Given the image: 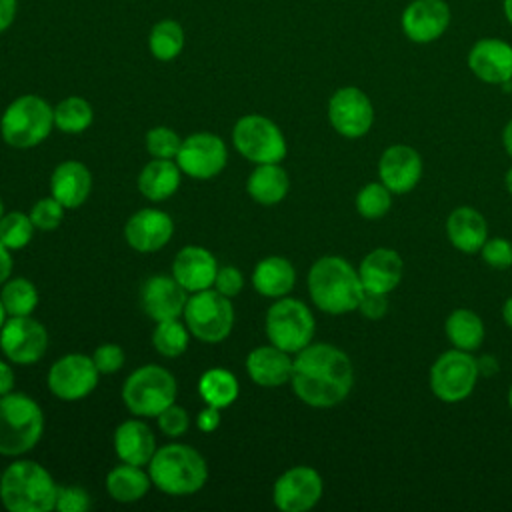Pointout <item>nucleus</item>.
I'll return each mask as SVG.
<instances>
[{
	"instance_id": "72a5a7b5",
	"label": "nucleus",
	"mask_w": 512,
	"mask_h": 512,
	"mask_svg": "<svg viewBox=\"0 0 512 512\" xmlns=\"http://www.w3.org/2000/svg\"><path fill=\"white\" fill-rule=\"evenodd\" d=\"M148 48L156 60H174L184 48V28L170 18L156 22L148 36Z\"/></svg>"
},
{
	"instance_id": "58836bf2",
	"label": "nucleus",
	"mask_w": 512,
	"mask_h": 512,
	"mask_svg": "<svg viewBox=\"0 0 512 512\" xmlns=\"http://www.w3.org/2000/svg\"><path fill=\"white\" fill-rule=\"evenodd\" d=\"M392 208V192L382 182H368L356 194V210L366 220H378Z\"/></svg>"
},
{
	"instance_id": "5701e85b",
	"label": "nucleus",
	"mask_w": 512,
	"mask_h": 512,
	"mask_svg": "<svg viewBox=\"0 0 512 512\" xmlns=\"http://www.w3.org/2000/svg\"><path fill=\"white\" fill-rule=\"evenodd\" d=\"M292 362L294 358L290 352L274 344L256 346L246 356V372L254 384L262 388H278L290 384Z\"/></svg>"
},
{
	"instance_id": "de8ad7c7",
	"label": "nucleus",
	"mask_w": 512,
	"mask_h": 512,
	"mask_svg": "<svg viewBox=\"0 0 512 512\" xmlns=\"http://www.w3.org/2000/svg\"><path fill=\"white\" fill-rule=\"evenodd\" d=\"M366 320H380L388 312V294L380 292H368L364 290L358 308H356Z\"/></svg>"
},
{
	"instance_id": "c03bdc74",
	"label": "nucleus",
	"mask_w": 512,
	"mask_h": 512,
	"mask_svg": "<svg viewBox=\"0 0 512 512\" xmlns=\"http://www.w3.org/2000/svg\"><path fill=\"white\" fill-rule=\"evenodd\" d=\"M92 504L90 494L82 486H58L56 510L60 512H84Z\"/></svg>"
},
{
	"instance_id": "37998d69",
	"label": "nucleus",
	"mask_w": 512,
	"mask_h": 512,
	"mask_svg": "<svg viewBox=\"0 0 512 512\" xmlns=\"http://www.w3.org/2000/svg\"><path fill=\"white\" fill-rule=\"evenodd\" d=\"M156 420H158L160 432L166 434V436H170V438H180L182 434L188 432V426H190V416H188V412H186L182 406L174 404V402H172L170 406H166V408L156 416Z\"/></svg>"
},
{
	"instance_id": "13d9d810",
	"label": "nucleus",
	"mask_w": 512,
	"mask_h": 512,
	"mask_svg": "<svg viewBox=\"0 0 512 512\" xmlns=\"http://www.w3.org/2000/svg\"><path fill=\"white\" fill-rule=\"evenodd\" d=\"M6 318H8V314H6V308H4V304H2V300H0V328H2V324L6 322Z\"/></svg>"
},
{
	"instance_id": "dca6fc26",
	"label": "nucleus",
	"mask_w": 512,
	"mask_h": 512,
	"mask_svg": "<svg viewBox=\"0 0 512 512\" xmlns=\"http://www.w3.org/2000/svg\"><path fill=\"white\" fill-rule=\"evenodd\" d=\"M324 492V482L312 466H292L272 486V502L282 512H306L314 508Z\"/></svg>"
},
{
	"instance_id": "c9c22d12",
	"label": "nucleus",
	"mask_w": 512,
	"mask_h": 512,
	"mask_svg": "<svg viewBox=\"0 0 512 512\" xmlns=\"http://www.w3.org/2000/svg\"><path fill=\"white\" fill-rule=\"evenodd\" d=\"M0 300L8 316H30L38 306V290L28 278H8L2 284Z\"/></svg>"
},
{
	"instance_id": "1a4fd4ad",
	"label": "nucleus",
	"mask_w": 512,
	"mask_h": 512,
	"mask_svg": "<svg viewBox=\"0 0 512 512\" xmlns=\"http://www.w3.org/2000/svg\"><path fill=\"white\" fill-rule=\"evenodd\" d=\"M182 316L190 334L206 344L226 340L234 328L232 302L214 288L192 292Z\"/></svg>"
},
{
	"instance_id": "cd10ccee",
	"label": "nucleus",
	"mask_w": 512,
	"mask_h": 512,
	"mask_svg": "<svg viewBox=\"0 0 512 512\" xmlns=\"http://www.w3.org/2000/svg\"><path fill=\"white\" fill-rule=\"evenodd\" d=\"M296 270L284 256H266L252 270V286L260 296L282 298L292 292Z\"/></svg>"
},
{
	"instance_id": "8fccbe9b",
	"label": "nucleus",
	"mask_w": 512,
	"mask_h": 512,
	"mask_svg": "<svg viewBox=\"0 0 512 512\" xmlns=\"http://www.w3.org/2000/svg\"><path fill=\"white\" fill-rule=\"evenodd\" d=\"M14 382H16L14 370L10 368V364L6 360H0V396L12 392L14 390Z\"/></svg>"
},
{
	"instance_id": "f3484780",
	"label": "nucleus",
	"mask_w": 512,
	"mask_h": 512,
	"mask_svg": "<svg viewBox=\"0 0 512 512\" xmlns=\"http://www.w3.org/2000/svg\"><path fill=\"white\" fill-rule=\"evenodd\" d=\"M450 6L444 0H412L400 16L404 36L414 44L438 40L450 26Z\"/></svg>"
},
{
	"instance_id": "052dcab7",
	"label": "nucleus",
	"mask_w": 512,
	"mask_h": 512,
	"mask_svg": "<svg viewBox=\"0 0 512 512\" xmlns=\"http://www.w3.org/2000/svg\"><path fill=\"white\" fill-rule=\"evenodd\" d=\"M2 216H4V204H2V198H0V220H2Z\"/></svg>"
},
{
	"instance_id": "4be33fe9",
	"label": "nucleus",
	"mask_w": 512,
	"mask_h": 512,
	"mask_svg": "<svg viewBox=\"0 0 512 512\" xmlns=\"http://www.w3.org/2000/svg\"><path fill=\"white\" fill-rule=\"evenodd\" d=\"M216 256L196 244L184 246L178 250L172 262V276L178 280V284L188 292H200L214 286L216 272H218Z\"/></svg>"
},
{
	"instance_id": "f704fd0d",
	"label": "nucleus",
	"mask_w": 512,
	"mask_h": 512,
	"mask_svg": "<svg viewBox=\"0 0 512 512\" xmlns=\"http://www.w3.org/2000/svg\"><path fill=\"white\" fill-rule=\"evenodd\" d=\"M94 120L92 106L82 96H68L54 108V126L64 134H80Z\"/></svg>"
},
{
	"instance_id": "49530a36",
	"label": "nucleus",
	"mask_w": 512,
	"mask_h": 512,
	"mask_svg": "<svg viewBox=\"0 0 512 512\" xmlns=\"http://www.w3.org/2000/svg\"><path fill=\"white\" fill-rule=\"evenodd\" d=\"M214 290L224 294L226 298H234L244 288V274L236 266H220L214 280Z\"/></svg>"
},
{
	"instance_id": "bf43d9fd",
	"label": "nucleus",
	"mask_w": 512,
	"mask_h": 512,
	"mask_svg": "<svg viewBox=\"0 0 512 512\" xmlns=\"http://www.w3.org/2000/svg\"><path fill=\"white\" fill-rule=\"evenodd\" d=\"M508 406H510V410H512V386H510V390H508Z\"/></svg>"
},
{
	"instance_id": "9d476101",
	"label": "nucleus",
	"mask_w": 512,
	"mask_h": 512,
	"mask_svg": "<svg viewBox=\"0 0 512 512\" xmlns=\"http://www.w3.org/2000/svg\"><path fill=\"white\" fill-rule=\"evenodd\" d=\"M232 144L240 156L254 164L280 162L288 152L280 126L262 114H246L238 118L232 128Z\"/></svg>"
},
{
	"instance_id": "a211bd4d",
	"label": "nucleus",
	"mask_w": 512,
	"mask_h": 512,
	"mask_svg": "<svg viewBox=\"0 0 512 512\" xmlns=\"http://www.w3.org/2000/svg\"><path fill=\"white\" fill-rule=\"evenodd\" d=\"M378 178L392 194H408L422 178V156L408 144H392L378 160Z\"/></svg>"
},
{
	"instance_id": "7ed1b4c3",
	"label": "nucleus",
	"mask_w": 512,
	"mask_h": 512,
	"mask_svg": "<svg viewBox=\"0 0 512 512\" xmlns=\"http://www.w3.org/2000/svg\"><path fill=\"white\" fill-rule=\"evenodd\" d=\"M58 484L34 460H14L0 476V502L10 512H50L56 508Z\"/></svg>"
},
{
	"instance_id": "a18cd8bd",
	"label": "nucleus",
	"mask_w": 512,
	"mask_h": 512,
	"mask_svg": "<svg viewBox=\"0 0 512 512\" xmlns=\"http://www.w3.org/2000/svg\"><path fill=\"white\" fill-rule=\"evenodd\" d=\"M92 360H94V364H96L100 374H114L124 364V350L118 344L106 342V344H100L94 350Z\"/></svg>"
},
{
	"instance_id": "423d86ee",
	"label": "nucleus",
	"mask_w": 512,
	"mask_h": 512,
	"mask_svg": "<svg viewBox=\"0 0 512 512\" xmlns=\"http://www.w3.org/2000/svg\"><path fill=\"white\" fill-rule=\"evenodd\" d=\"M54 128V108L36 94L12 100L0 118L2 140L18 150L42 144Z\"/></svg>"
},
{
	"instance_id": "4c0bfd02",
	"label": "nucleus",
	"mask_w": 512,
	"mask_h": 512,
	"mask_svg": "<svg viewBox=\"0 0 512 512\" xmlns=\"http://www.w3.org/2000/svg\"><path fill=\"white\" fill-rule=\"evenodd\" d=\"M36 232V226L30 220V214H24L20 210L4 212L0 220V242L10 250H20L30 244L32 236Z\"/></svg>"
},
{
	"instance_id": "0eeeda50",
	"label": "nucleus",
	"mask_w": 512,
	"mask_h": 512,
	"mask_svg": "<svg viewBox=\"0 0 512 512\" xmlns=\"http://www.w3.org/2000/svg\"><path fill=\"white\" fill-rule=\"evenodd\" d=\"M176 378L160 364L136 368L122 384V402L130 414L156 418L176 400Z\"/></svg>"
},
{
	"instance_id": "2f4dec72",
	"label": "nucleus",
	"mask_w": 512,
	"mask_h": 512,
	"mask_svg": "<svg viewBox=\"0 0 512 512\" xmlns=\"http://www.w3.org/2000/svg\"><path fill=\"white\" fill-rule=\"evenodd\" d=\"M444 332L452 346L458 350L474 352L484 342V322L470 308L452 310L444 322Z\"/></svg>"
},
{
	"instance_id": "7c9ffc66",
	"label": "nucleus",
	"mask_w": 512,
	"mask_h": 512,
	"mask_svg": "<svg viewBox=\"0 0 512 512\" xmlns=\"http://www.w3.org/2000/svg\"><path fill=\"white\" fill-rule=\"evenodd\" d=\"M144 466H134L122 462L114 466L106 476V492L112 500L130 504L144 498L152 486L150 474L142 470Z\"/></svg>"
},
{
	"instance_id": "4d7b16f0",
	"label": "nucleus",
	"mask_w": 512,
	"mask_h": 512,
	"mask_svg": "<svg viewBox=\"0 0 512 512\" xmlns=\"http://www.w3.org/2000/svg\"><path fill=\"white\" fill-rule=\"evenodd\" d=\"M504 184H506V190L512 194V166L508 168V172L504 176Z\"/></svg>"
},
{
	"instance_id": "c85d7f7f",
	"label": "nucleus",
	"mask_w": 512,
	"mask_h": 512,
	"mask_svg": "<svg viewBox=\"0 0 512 512\" xmlns=\"http://www.w3.org/2000/svg\"><path fill=\"white\" fill-rule=\"evenodd\" d=\"M182 180V170L176 160L154 158L150 160L138 176V190L150 202H162L170 198Z\"/></svg>"
},
{
	"instance_id": "09e8293b",
	"label": "nucleus",
	"mask_w": 512,
	"mask_h": 512,
	"mask_svg": "<svg viewBox=\"0 0 512 512\" xmlns=\"http://www.w3.org/2000/svg\"><path fill=\"white\" fill-rule=\"evenodd\" d=\"M196 426L202 432H214L220 426V408L206 404V408L200 410L196 416Z\"/></svg>"
},
{
	"instance_id": "4468645a",
	"label": "nucleus",
	"mask_w": 512,
	"mask_h": 512,
	"mask_svg": "<svg viewBox=\"0 0 512 512\" xmlns=\"http://www.w3.org/2000/svg\"><path fill=\"white\" fill-rule=\"evenodd\" d=\"M174 160L182 174L194 180H210L224 170L228 148L224 140L212 132H194L182 140Z\"/></svg>"
},
{
	"instance_id": "bb28decb",
	"label": "nucleus",
	"mask_w": 512,
	"mask_h": 512,
	"mask_svg": "<svg viewBox=\"0 0 512 512\" xmlns=\"http://www.w3.org/2000/svg\"><path fill=\"white\" fill-rule=\"evenodd\" d=\"M446 234L456 250L476 254L488 240V224L476 208L458 206L446 218Z\"/></svg>"
},
{
	"instance_id": "412c9836",
	"label": "nucleus",
	"mask_w": 512,
	"mask_h": 512,
	"mask_svg": "<svg viewBox=\"0 0 512 512\" xmlns=\"http://www.w3.org/2000/svg\"><path fill=\"white\" fill-rule=\"evenodd\" d=\"M188 302V292L178 284L174 276L156 274L150 276L140 290V304L148 318L154 322L180 318Z\"/></svg>"
},
{
	"instance_id": "5fc2aeb1",
	"label": "nucleus",
	"mask_w": 512,
	"mask_h": 512,
	"mask_svg": "<svg viewBox=\"0 0 512 512\" xmlns=\"http://www.w3.org/2000/svg\"><path fill=\"white\" fill-rule=\"evenodd\" d=\"M502 318H504L506 326L512 328V296L506 298V302H504V306H502Z\"/></svg>"
},
{
	"instance_id": "ea45409f",
	"label": "nucleus",
	"mask_w": 512,
	"mask_h": 512,
	"mask_svg": "<svg viewBox=\"0 0 512 512\" xmlns=\"http://www.w3.org/2000/svg\"><path fill=\"white\" fill-rule=\"evenodd\" d=\"M144 144H146V152L152 158L174 160L178 150H180L182 138L172 128H168V126H154V128H150L146 132Z\"/></svg>"
},
{
	"instance_id": "3c124183",
	"label": "nucleus",
	"mask_w": 512,
	"mask_h": 512,
	"mask_svg": "<svg viewBox=\"0 0 512 512\" xmlns=\"http://www.w3.org/2000/svg\"><path fill=\"white\" fill-rule=\"evenodd\" d=\"M16 16V0H0V32L10 28Z\"/></svg>"
},
{
	"instance_id": "473e14b6",
	"label": "nucleus",
	"mask_w": 512,
	"mask_h": 512,
	"mask_svg": "<svg viewBox=\"0 0 512 512\" xmlns=\"http://www.w3.org/2000/svg\"><path fill=\"white\" fill-rule=\"evenodd\" d=\"M198 392L208 406L228 408L240 392L236 376L226 368H208L198 380Z\"/></svg>"
},
{
	"instance_id": "2eb2a0df",
	"label": "nucleus",
	"mask_w": 512,
	"mask_h": 512,
	"mask_svg": "<svg viewBox=\"0 0 512 512\" xmlns=\"http://www.w3.org/2000/svg\"><path fill=\"white\" fill-rule=\"evenodd\" d=\"M328 120L340 136L362 138L374 124L372 100L356 86H342L328 100Z\"/></svg>"
},
{
	"instance_id": "a19ab883",
	"label": "nucleus",
	"mask_w": 512,
	"mask_h": 512,
	"mask_svg": "<svg viewBox=\"0 0 512 512\" xmlns=\"http://www.w3.org/2000/svg\"><path fill=\"white\" fill-rule=\"evenodd\" d=\"M64 210L66 208L54 196L40 198L38 202H34V206L30 210V220L36 226V230L50 232L60 226V222L64 218Z\"/></svg>"
},
{
	"instance_id": "6ab92c4d",
	"label": "nucleus",
	"mask_w": 512,
	"mask_h": 512,
	"mask_svg": "<svg viewBox=\"0 0 512 512\" xmlns=\"http://www.w3.org/2000/svg\"><path fill=\"white\" fill-rule=\"evenodd\" d=\"M470 72L484 84H508L512 80V44L502 38H480L468 52Z\"/></svg>"
},
{
	"instance_id": "a878e982",
	"label": "nucleus",
	"mask_w": 512,
	"mask_h": 512,
	"mask_svg": "<svg viewBox=\"0 0 512 512\" xmlns=\"http://www.w3.org/2000/svg\"><path fill=\"white\" fill-rule=\"evenodd\" d=\"M114 452L120 462L148 466L156 452V438L152 428L138 418L120 422L114 430Z\"/></svg>"
},
{
	"instance_id": "f03ea898",
	"label": "nucleus",
	"mask_w": 512,
	"mask_h": 512,
	"mask_svg": "<svg viewBox=\"0 0 512 512\" xmlns=\"http://www.w3.org/2000/svg\"><path fill=\"white\" fill-rule=\"evenodd\" d=\"M308 294L326 314H348L358 308L364 294L358 270L342 256H322L308 270Z\"/></svg>"
},
{
	"instance_id": "ddd939ff",
	"label": "nucleus",
	"mask_w": 512,
	"mask_h": 512,
	"mask_svg": "<svg viewBox=\"0 0 512 512\" xmlns=\"http://www.w3.org/2000/svg\"><path fill=\"white\" fill-rule=\"evenodd\" d=\"M48 348L44 324L30 316H8L0 328V350L12 364H34Z\"/></svg>"
},
{
	"instance_id": "e433bc0d",
	"label": "nucleus",
	"mask_w": 512,
	"mask_h": 512,
	"mask_svg": "<svg viewBox=\"0 0 512 512\" xmlns=\"http://www.w3.org/2000/svg\"><path fill=\"white\" fill-rule=\"evenodd\" d=\"M190 330L180 318L156 322L152 332V346L164 358H178L186 352L190 342Z\"/></svg>"
},
{
	"instance_id": "9b49d317",
	"label": "nucleus",
	"mask_w": 512,
	"mask_h": 512,
	"mask_svg": "<svg viewBox=\"0 0 512 512\" xmlns=\"http://www.w3.org/2000/svg\"><path fill=\"white\" fill-rule=\"evenodd\" d=\"M478 374V360L466 350L452 348L442 352L432 364L430 390L438 400L458 404L474 392Z\"/></svg>"
},
{
	"instance_id": "79ce46f5",
	"label": "nucleus",
	"mask_w": 512,
	"mask_h": 512,
	"mask_svg": "<svg viewBox=\"0 0 512 512\" xmlns=\"http://www.w3.org/2000/svg\"><path fill=\"white\" fill-rule=\"evenodd\" d=\"M480 256L490 268L506 270L512 266V242L502 236L488 238L480 248Z\"/></svg>"
},
{
	"instance_id": "6e6d98bb",
	"label": "nucleus",
	"mask_w": 512,
	"mask_h": 512,
	"mask_svg": "<svg viewBox=\"0 0 512 512\" xmlns=\"http://www.w3.org/2000/svg\"><path fill=\"white\" fill-rule=\"evenodd\" d=\"M502 10H504L506 20L512 24V0H504V2H502Z\"/></svg>"
},
{
	"instance_id": "393cba45",
	"label": "nucleus",
	"mask_w": 512,
	"mask_h": 512,
	"mask_svg": "<svg viewBox=\"0 0 512 512\" xmlns=\"http://www.w3.org/2000/svg\"><path fill=\"white\" fill-rule=\"evenodd\" d=\"M92 190V174L80 160L60 162L50 176V196L64 208H80Z\"/></svg>"
},
{
	"instance_id": "f257e3e1",
	"label": "nucleus",
	"mask_w": 512,
	"mask_h": 512,
	"mask_svg": "<svg viewBox=\"0 0 512 512\" xmlns=\"http://www.w3.org/2000/svg\"><path fill=\"white\" fill-rule=\"evenodd\" d=\"M354 384V368L344 350L334 344H308L294 354L290 386L312 408H332L346 400Z\"/></svg>"
},
{
	"instance_id": "39448f33",
	"label": "nucleus",
	"mask_w": 512,
	"mask_h": 512,
	"mask_svg": "<svg viewBox=\"0 0 512 512\" xmlns=\"http://www.w3.org/2000/svg\"><path fill=\"white\" fill-rule=\"evenodd\" d=\"M44 434L40 404L22 392L0 396V456L18 458L30 452Z\"/></svg>"
},
{
	"instance_id": "f8f14e48",
	"label": "nucleus",
	"mask_w": 512,
	"mask_h": 512,
	"mask_svg": "<svg viewBox=\"0 0 512 512\" xmlns=\"http://www.w3.org/2000/svg\"><path fill=\"white\" fill-rule=\"evenodd\" d=\"M100 372L92 356L82 352H70L58 358L46 376L52 396L64 402H76L86 398L98 384Z\"/></svg>"
},
{
	"instance_id": "aec40b11",
	"label": "nucleus",
	"mask_w": 512,
	"mask_h": 512,
	"mask_svg": "<svg viewBox=\"0 0 512 512\" xmlns=\"http://www.w3.org/2000/svg\"><path fill=\"white\" fill-rule=\"evenodd\" d=\"M174 234L172 218L156 208H142L134 212L124 224V238L136 252H156L164 248Z\"/></svg>"
},
{
	"instance_id": "6e6552de",
	"label": "nucleus",
	"mask_w": 512,
	"mask_h": 512,
	"mask_svg": "<svg viewBox=\"0 0 512 512\" xmlns=\"http://www.w3.org/2000/svg\"><path fill=\"white\" fill-rule=\"evenodd\" d=\"M264 330L270 344L296 354L312 342L316 322L312 310L302 300L282 296L268 308Z\"/></svg>"
},
{
	"instance_id": "c756f323",
	"label": "nucleus",
	"mask_w": 512,
	"mask_h": 512,
	"mask_svg": "<svg viewBox=\"0 0 512 512\" xmlns=\"http://www.w3.org/2000/svg\"><path fill=\"white\" fill-rule=\"evenodd\" d=\"M288 190H290V178H288V172L280 166V162L256 164V168L250 172L246 180L248 196L262 206H274L282 202Z\"/></svg>"
},
{
	"instance_id": "603ef678",
	"label": "nucleus",
	"mask_w": 512,
	"mask_h": 512,
	"mask_svg": "<svg viewBox=\"0 0 512 512\" xmlns=\"http://www.w3.org/2000/svg\"><path fill=\"white\" fill-rule=\"evenodd\" d=\"M12 250L10 248H6L2 242H0V286L10 278V274H12V266H14V262H12V254H10Z\"/></svg>"
},
{
	"instance_id": "864d4df0",
	"label": "nucleus",
	"mask_w": 512,
	"mask_h": 512,
	"mask_svg": "<svg viewBox=\"0 0 512 512\" xmlns=\"http://www.w3.org/2000/svg\"><path fill=\"white\" fill-rule=\"evenodd\" d=\"M502 144H504L506 154L512 158V118L506 122L504 130H502Z\"/></svg>"
},
{
	"instance_id": "b1692460",
	"label": "nucleus",
	"mask_w": 512,
	"mask_h": 512,
	"mask_svg": "<svg viewBox=\"0 0 512 512\" xmlns=\"http://www.w3.org/2000/svg\"><path fill=\"white\" fill-rule=\"evenodd\" d=\"M402 272L404 262L392 248H374L358 266V276L364 290L380 294H390L400 284Z\"/></svg>"
},
{
	"instance_id": "20e7f679",
	"label": "nucleus",
	"mask_w": 512,
	"mask_h": 512,
	"mask_svg": "<svg viewBox=\"0 0 512 512\" xmlns=\"http://www.w3.org/2000/svg\"><path fill=\"white\" fill-rule=\"evenodd\" d=\"M152 484L168 496H188L198 492L208 480L204 456L188 444H166L156 448L148 462Z\"/></svg>"
}]
</instances>
